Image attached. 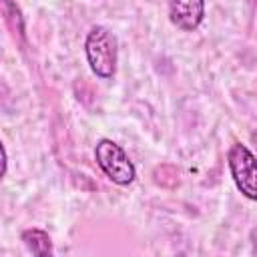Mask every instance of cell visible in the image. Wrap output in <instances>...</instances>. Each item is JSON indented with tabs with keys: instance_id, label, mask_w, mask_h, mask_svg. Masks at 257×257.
Instances as JSON below:
<instances>
[{
	"instance_id": "6da1fadb",
	"label": "cell",
	"mask_w": 257,
	"mask_h": 257,
	"mask_svg": "<svg viewBox=\"0 0 257 257\" xmlns=\"http://www.w3.org/2000/svg\"><path fill=\"white\" fill-rule=\"evenodd\" d=\"M84 52L90 70L98 78H112L116 72L118 44L114 34L104 26H92L84 40Z\"/></svg>"
},
{
	"instance_id": "7a4b0ae2",
	"label": "cell",
	"mask_w": 257,
	"mask_h": 257,
	"mask_svg": "<svg viewBox=\"0 0 257 257\" xmlns=\"http://www.w3.org/2000/svg\"><path fill=\"white\" fill-rule=\"evenodd\" d=\"M94 159H96V165L100 167V171L114 185L126 187L137 177L135 165L128 159V155L122 151L120 145H116L110 139H100L96 143V147H94Z\"/></svg>"
},
{
	"instance_id": "3957f363",
	"label": "cell",
	"mask_w": 257,
	"mask_h": 257,
	"mask_svg": "<svg viewBox=\"0 0 257 257\" xmlns=\"http://www.w3.org/2000/svg\"><path fill=\"white\" fill-rule=\"evenodd\" d=\"M235 187L251 201H257V157L241 143H233L227 153Z\"/></svg>"
},
{
	"instance_id": "277c9868",
	"label": "cell",
	"mask_w": 257,
	"mask_h": 257,
	"mask_svg": "<svg viewBox=\"0 0 257 257\" xmlns=\"http://www.w3.org/2000/svg\"><path fill=\"white\" fill-rule=\"evenodd\" d=\"M169 18L177 28L191 32L205 18V0H171Z\"/></svg>"
},
{
	"instance_id": "5b68a950",
	"label": "cell",
	"mask_w": 257,
	"mask_h": 257,
	"mask_svg": "<svg viewBox=\"0 0 257 257\" xmlns=\"http://www.w3.org/2000/svg\"><path fill=\"white\" fill-rule=\"evenodd\" d=\"M22 241L26 245V249L32 253V255H38V257H50L54 253L52 249V241H50V235L42 229H26L22 231Z\"/></svg>"
},
{
	"instance_id": "8992f818",
	"label": "cell",
	"mask_w": 257,
	"mask_h": 257,
	"mask_svg": "<svg viewBox=\"0 0 257 257\" xmlns=\"http://www.w3.org/2000/svg\"><path fill=\"white\" fill-rule=\"evenodd\" d=\"M249 241H251V251H253V255H257V227L251 229V233H249Z\"/></svg>"
},
{
	"instance_id": "52a82bcc",
	"label": "cell",
	"mask_w": 257,
	"mask_h": 257,
	"mask_svg": "<svg viewBox=\"0 0 257 257\" xmlns=\"http://www.w3.org/2000/svg\"><path fill=\"white\" fill-rule=\"evenodd\" d=\"M251 141H253V145H255V149H257V133L251 135Z\"/></svg>"
},
{
	"instance_id": "ba28073f",
	"label": "cell",
	"mask_w": 257,
	"mask_h": 257,
	"mask_svg": "<svg viewBox=\"0 0 257 257\" xmlns=\"http://www.w3.org/2000/svg\"><path fill=\"white\" fill-rule=\"evenodd\" d=\"M249 2H251V4H257V0H249Z\"/></svg>"
}]
</instances>
